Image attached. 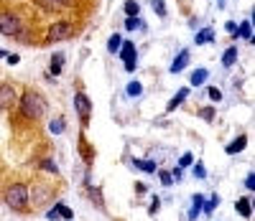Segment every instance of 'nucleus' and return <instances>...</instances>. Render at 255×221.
Here are the masks:
<instances>
[{
	"mask_svg": "<svg viewBox=\"0 0 255 221\" xmlns=\"http://www.w3.org/2000/svg\"><path fill=\"white\" fill-rule=\"evenodd\" d=\"M143 94V84L140 81H130L128 84V97H140Z\"/></svg>",
	"mask_w": 255,
	"mask_h": 221,
	"instance_id": "nucleus-25",
	"label": "nucleus"
},
{
	"mask_svg": "<svg viewBox=\"0 0 255 221\" xmlns=\"http://www.w3.org/2000/svg\"><path fill=\"white\" fill-rule=\"evenodd\" d=\"M253 26H250V20H243V26H238V36H243L245 41H250L253 38V31H250Z\"/></svg>",
	"mask_w": 255,
	"mask_h": 221,
	"instance_id": "nucleus-24",
	"label": "nucleus"
},
{
	"mask_svg": "<svg viewBox=\"0 0 255 221\" xmlns=\"http://www.w3.org/2000/svg\"><path fill=\"white\" fill-rule=\"evenodd\" d=\"M5 59H8V64H13V66H15V64L20 61V56H18V54H8Z\"/></svg>",
	"mask_w": 255,
	"mask_h": 221,
	"instance_id": "nucleus-41",
	"label": "nucleus"
},
{
	"mask_svg": "<svg viewBox=\"0 0 255 221\" xmlns=\"http://www.w3.org/2000/svg\"><path fill=\"white\" fill-rule=\"evenodd\" d=\"M123 10H125V15H128V18H138V13H140V5L135 3V0H125Z\"/></svg>",
	"mask_w": 255,
	"mask_h": 221,
	"instance_id": "nucleus-18",
	"label": "nucleus"
},
{
	"mask_svg": "<svg viewBox=\"0 0 255 221\" xmlns=\"http://www.w3.org/2000/svg\"><path fill=\"white\" fill-rule=\"evenodd\" d=\"M245 145H248V135H238L235 140L225 147V152H227V155H238V152L245 150Z\"/></svg>",
	"mask_w": 255,
	"mask_h": 221,
	"instance_id": "nucleus-12",
	"label": "nucleus"
},
{
	"mask_svg": "<svg viewBox=\"0 0 255 221\" xmlns=\"http://www.w3.org/2000/svg\"><path fill=\"white\" fill-rule=\"evenodd\" d=\"M46 219H49V221H59V219H67V221H72V219H74V211H72L69 206H64V204H54V206L49 209Z\"/></svg>",
	"mask_w": 255,
	"mask_h": 221,
	"instance_id": "nucleus-9",
	"label": "nucleus"
},
{
	"mask_svg": "<svg viewBox=\"0 0 255 221\" xmlns=\"http://www.w3.org/2000/svg\"><path fill=\"white\" fill-rule=\"evenodd\" d=\"M235 209H238V214H240L243 219H250V216H253V206H250V196H243V198H238V204H235Z\"/></svg>",
	"mask_w": 255,
	"mask_h": 221,
	"instance_id": "nucleus-14",
	"label": "nucleus"
},
{
	"mask_svg": "<svg viewBox=\"0 0 255 221\" xmlns=\"http://www.w3.org/2000/svg\"><path fill=\"white\" fill-rule=\"evenodd\" d=\"M194 175H197V178H207V170H204L202 163H194Z\"/></svg>",
	"mask_w": 255,
	"mask_h": 221,
	"instance_id": "nucleus-36",
	"label": "nucleus"
},
{
	"mask_svg": "<svg viewBox=\"0 0 255 221\" xmlns=\"http://www.w3.org/2000/svg\"><path fill=\"white\" fill-rule=\"evenodd\" d=\"M74 31H77V26L72 23V20H56V23H51L49 26V31H46V43H61V41H67V38H72L74 36Z\"/></svg>",
	"mask_w": 255,
	"mask_h": 221,
	"instance_id": "nucleus-3",
	"label": "nucleus"
},
{
	"mask_svg": "<svg viewBox=\"0 0 255 221\" xmlns=\"http://www.w3.org/2000/svg\"><path fill=\"white\" fill-rule=\"evenodd\" d=\"M151 8H153V13L158 18H166V3L163 0H151Z\"/></svg>",
	"mask_w": 255,
	"mask_h": 221,
	"instance_id": "nucleus-26",
	"label": "nucleus"
},
{
	"mask_svg": "<svg viewBox=\"0 0 255 221\" xmlns=\"http://www.w3.org/2000/svg\"><path fill=\"white\" fill-rule=\"evenodd\" d=\"M145 191H148L145 183H135V193H138V196H145Z\"/></svg>",
	"mask_w": 255,
	"mask_h": 221,
	"instance_id": "nucleus-40",
	"label": "nucleus"
},
{
	"mask_svg": "<svg viewBox=\"0 0 255 221\" xmlns=\"http://www.w3.org/2000/svg\"><path fill=\"white\" fill-rule=\"evenodd\" d=\"M186 97H189V86H181V89L171 97V102L166 104V112H174V109H176L179 104H184V102H186Z\"/></svg>",
	"mask_w": 255,
	"mask_h": 221,
	"instance_id": "nucleus-11",
	"label": "nucleus"
},
{
	"mask_svg": "<svg viewBox=\"0 0 255 221\" xmlns=\"http://www.w3.org/2000/svg\"><path fill=\"white\" fill-rule=\"evenodd\" d=\"M220 3H222V0H220Z\"/></svg>",
	"mask_w": 255,
	"mask_h": 221,
	"instance_id": "nucleus-43",
	"label": "nucleus"
},
{
	"mask_svg": "<svg viewBox=\"0 0 255 221\" xmlns=\"http://www.w3.org/2000/svg\"><path fill=\"white\" fill-rule=\"evenodd\" d=\"M90 198H92V201H95V204H100V206H105V204H102V196H100V188H92V186H90Z\"/></svg>",
	"mask_w": 255,
	"mask_h": 221,
	"instance_id": "nucleus-35",
	"label": "nucleus"
},
{
	"mask_svg": "<svg viewBox=\"0 0 255 221\" xmlns=\"http://www.w3.org/2000/svg\"><path fill=\"white\" fill-rule=\"evenodd\" d=\"M215 209H217V196H212L209 201L202 206V211H204V214H215Z\"/></svg>",
	"mask_w": 255,
	"mask_h": 221,
	"instance_id": "nucleus-29",
	"label": "nucleus"
},
{
	"mask_svg": "<svg viewBox=\"0 0 255 221\" xmlns=\"http://www.w3.org/2000/svg\"><path fill=\"white\" fill-rule=\"evenodd\" d=\"M120 59L125 61V72H135V59H138V51H135V43L133 41H123L120 46Z\"/></svg>",
	"mask_w": 255,
	"mask_h": 221,
	"instance_id": "nucleus-8",
	"label": "nucleus"
},
{
	"mask_svg": "<svg viewBox=\"0 0 255 221\" xmlns=\"http://www.w3.org/2000/svg\"><path fill=\"white\" fill-rule=\"evenodd\" d=\"M64 127H67V120H64V117H56V120H51V125H49V132H51V135H61V132H64Z\"/></svg>",
	"mask_w": 255,
	"mask_h": 221,
	"instance_id": "nucleus-20",
	"label": "nucleus"
},
{
	"mask_svg": "<svg viewBox=\"0 0 255 221\" xmlns=\"http://www.w3.org/2000/svg\"><path fill=\"white\" fill-rule=\"evenodd\" d=\"M46 99L41 92L36 89H23L18 97V117L20 120H28V122H36L46 115Z\"/></svg>",
	"mask_w": 255,
	"mask_h": 221,
	"instance_id": "nucleus-1",
	"label": "nucleus"
},
{
	"mask_svg": "<svg viewBox=\"0 0 255 221\" xmlns=\"http://www.w3.org/2000/svg\"><path fill=\"white\" fill-rule=\"evenodd\" d=\"M74 3H77V0H51V5H54L56 10H59V8H72Z\"/></svg>",
	"mask_w": 255,
	"mask_h": 221,
	"instance_id": "nucleus-31",
	"label": "nucleus"
},
{
	"mask_svg": "<svg viewBox=\"0 0 255 221\" xmlns=\"http://www.w3.org/2000/svg\"><path fill=\"white\" fill-rule=\"evenodd\" d=\"M20 28H23V20H20L18 13H13V10H3V13H0V33H3V36L13 38Z\"/></svg>",
	"mask_w": 255,
	"mask_h": 221,
	"instance_id": "nucleus-4",
	"label": "nucleus"
},
{
	"mask_svg": "<svg viewBox=\"0 0 255 221\" xmlns=\"http://www.w3.org/2000/svg\"><path fill=\"white\" fill-rule=\"evenodd\" d=\"M186 165H191V155H189V152L181 155V160H179V168H186Z\"/></svg>",
	"mask_w": 255,
	"mask_h": 221,
	"instance_id": "nucleus-39",
	"label": "nucleus"
},
{
	"mask_svg": "<svg viewBox=\"0 0 255 221\" xmlns=\"http://www.w3.org/2000/svg\"><path fill=\"white\" fill-rule=\"evenodd\" d=\"M79 152H82V160L87 163V168L92 165V160H95V147L84 140V138H79Z\"/></svg>",
	"mask_w": 255,
	"mask_h": 221,
	"instance_id": "nucleus-13",
	"label": "nucleus"
},
{
	"mask_svg": "<svg viewBox=\"0 0 255 221\" xmlns=\"http://www.w3.org/2000/svg\"><path fill=\"white\" fill-rule=\"evenodd\" d=\"M3 201L10 211L15 214H26L31 201H28V186L26 183H10L5 191H3Z\"/></svg>",
	"mask_w": 255,
	"mask_h": 221,
	"instance_id": "nucleus-2",
	"label": "nucleus"
},
{
	"mask_svg": "<svg viewBox=\"0 0 255 221\" xmlns=\"http://www.w3.org/2000/svg\"><path fill=\"white\" fill-rule=\"evenodd\" d=\"M189 61H191V54H189L186 49H181V51H179V56L174 59V64H171V69H168V72H171V74H179V72H184L186 66H189Z\"/></svg>",
	"mask_w": 255,
	"mask_h": 221,
	"instance_id": "nucleus-10",
	"label": "nucleus"
},
{
	"mask_svg": "<svg viewBox=\"0 0 255 221\" xmlns=\"http://www.w3.org/2000/svg\"><path fill=\"white\" fill-rule=\"evenodd\" d=\"M18 102V89L13 84H0V109L3 112H8V109H13Z\"/></svg>",
	"mask_w": 255,
	"mask_h": 221,
	"instance_id": "nucleus-7",
	"label": "nucleus"
},
{
	"mask_svg": "<svg viewBox=\"0 0 255 221\" xmlns=\"http://www.w3.org/2000/svg\"><path fill=\"white\" fill-rule=\"evenodd\" d=\"M51 196H54V188L49 183H36L33 188H28V201L33 206H44L46 201H51Z\"/></svg>",
	"mask_w": 255,
	"mask_h": 221,
	"instance_id": "nucleus-6",
	"label": "nucleus"
},
{
	"mask_svg": "<svg viewBox=\"0 0 255 221\" xmlns=\"http://www.w3.org/2000/svg\"><path fill=\"white\" fill-rule=\"evenodd\" d=\"M207 92H209V99H212V102H220V99H222V92L217 89V86H209Z\"/></svg>",
	"mask_w": 255,
	"mask_h": 221,
	"instance_id": "nucleus-33",
	"label": "nucleus"
},
{
	"mask_svg": "<svg viewBox=\"0 0 255 221\" xmlns=\"http://www.w3.org/2000/svg\"><path fill=\"white\" fill-rule=\"evenodd\" d=\"M207 76H209V72H207V69H197L194 74H191L189 84H191V86H199V84H204V81H207Z\"/></svg>",
	"mask_w": 255,
	"mask_h": 221,
	"instance_id": "nucleus-19",
	"label": "nucleus"
},
{
	"mask_svg": "<svg viewBox=\"0 0 255 221\" xmlns=\"http://www.w3.org/2000/svg\"><path fill=\"white\" fill-rule=\"evenodd\" d=\"M120 46H123L120 33H113V36L108 38V51H110V54H118V51H120Z\"/></svg>",
	"mask_w": 255,
	"mask_h": 221,
	"instance_id": "nucleus-21",
	"label": "nucleus"
},
{
	"mask_svg": "<svg viewBox=\"0 0 255 221\" xmlns=\"http://www.w3.org/2000/svg\"><path fill=\"white\" fill-rule=\"evenodd\" d=\"M235 61H238V46H230V49L222 54V66H225V69H230Z\"/></svg>",
	"mask_w": 255,
	"mask_h": 221,
	"instance_id": "nucleus-17",
	"label": "nucleus"
},
{
	"mask_svg": "<svg viewBox=\"0 0 255 221\" xmlns=\"http://www.w3.org/2000/svg\"><path fill=\"white\" fill-rule=\"evenodd\" d=\"M245 188H248V191H253V188H255V175H253V173L245 178Z\"/></svg>",
	"mask_w": 255,
	"mask_h": 221,
	"instance_id": "nucleus-38",
	"label": "nucleus"
},
{
	"mask_svg": "<svg viewBox=\"0 0 255 221\" xmlns=\"http://www.w3.org/2000/svg\"><path fill=\"white\" fill-rule=\"evenodd\" d=\"M158 175H161V183L163 186H171L174 183V178H171V173H168V170H158Z\"/></svg>",
	"mask_w": 255,
	"mask_h": 221,
	"instance_id": "nucleus-34",
	"label": "nucleus"
},
{
	"mask_svg": "<svg viewBox=\"0 0 255 221\" xmlns=\"http://www.w3.org/2000/svg\"><path fill=\"white\" fill-rule=\"evenodd\" d=\"M125 28H128V31H135V28H145V23H143L140 18H128V20H125Z\"/></svg>",
	"mask_w": 255,
	"mask_h": 221,
	"instance_id": "nucleus-28",
	"label": "nucleus"
},
{
	"mask_svg": "<svg viewBox=\"0 0 255 221\" xmlns=\"http://www.w3.org/2000/svg\"><path fill=\"white\" fill-rule=\"evenodd\" d=\"M194 41H197V43H212V41H215V31H212V28H204L202 33H197Z\"/></svg>",
	"mask_w": 255,
	"mask_h": 221,
	"instance_id": "nucleus-22",
	"label": "nucleus"
},
{
	"mask_svg": "<svg viewBox=\"0 0 255 221\" xmlns=\"http://www.w3.org/2000/svg\"><path fill=\"white\" fill-rule=\"evenodd\" d=\"M199 117L204 122H212L215 120V107H199Z\"/></svg>",
	"mask_w": 255,
	"mask_h": 221,
	"instance_id": "nucleus-27",
	"label": "nucleus"
},
{
	"mask_svg": "<svg viewBox=\"0 0 255 221\" xmlns=\"http://www.w3.org/2000/svg\"><path fill=\"white\" fill-rule=\"evenodd\" d=\"M202 206H204V198H202V196H194V198H191V211H189V221H197V216L202 214Z\"/></svg>",
	"mask_w": 255,
	"mask_h": 221,
	"instance_id": "nucleus-16",
	"label": "nucleus"
},
{
	"mask_svg": "<svg viewBox=\"0 0 255 221\" xmlns=\"http://www.w3.org/2000/svg\"><path fill=\"white\" fill-rule=\"evenodd\" d=\"M74 109L82 120V127L90 125V115H92V99L84 94V92H74Z\"/></svg>",
	"mask_w": 255,
	"mask_h": 221,
	"instance_id": "nucleus-5",
	"label": "nucleus"
},
{
	"mask_svg": "<svg viewBox=\"0 0 255 221\" xmlns=\"http://www.w3.org/2000/svg\"><path fill=\"white\" fill-rule=\"evenodd\" d=\"M61 69H64V54L59 51V54H54V56H51V66H49V72H51V76H59V74H61Z\"/></svg>",
	"mask_w": 255,
	"mask_h": 221,
	"instance_id": "nucleus-15",
	"label": "nucleus"
},
{
	"mask_svg": "<svg viewBox=\"0 0 255 221\" xmlns=\"http://www.w3.org/2000/svg\"><path fill=\"white\" fill-rule=\"evenodd\" d=\"M133 165L140 168V170H145V173H156V163L153 160H133Z\"/></svg>",
	"mask_w": 255,
	"mask_h": 221,
	"instance_id": "nucleus-23",
	"label": "nucleus"
},
{
	"mask_svg": "<svg viewBox=\"0 0 255 221\" xmlns=\"http://www.w3.org/2000/svg\"><path fill=\"white\" fill-rule=\"evenodd\" d=\"M38 165H41V168H44V170H49V173H54V175L59 173V168H56V163H54V160H49V158H46V160H41Z\"/></svg>",
	"mask_w": 255,
	"mask_h": 221,
	"instance_id": "nucleus-30",
	"label": "nucleus"
},
{
	"mask_svg": "<svg viewBox=\"0 0 255 221\" xmlns=\"http://www.w3.org/2000/svg\"><path fill=\"white\" fill-rule=\"evenodd\" d=\"M8 56V51H3V49H0V59H5Z\"/></svg>",
	"mask_w": 255,
	"mask_h": 221,
	"instance_id": "nucleus-42",
	"label": "nucleus"
},
{
	"mask_svg": "<svg viewBox=\"0 0 255 221\" xmlns=\"http://www.w3.org/2000/svg\"><path fill=\"white\" fill-rule=\"evenodd\" d=\"M161 209V201H158V198H153V201H151V206H148V214H156Z\"/></svg>",
	"mask_w": 255,
	"mask_h": 221,
	"instance_id": "nucleus-37",
	"label": "nucleus"
},
{
	"mask_svg": "<svg viewBox=\"0 0 255 221\" xmlns=\"http://www.w3.org/2000/svg\"><path fill=\"white\" fill-rule=\"evenodd\" d=\"M225 28H227V33H230L232 38H238V23H235V20H227Z\"/></svg>",
	"mask_w": 255,
	"mask_h": 221,
	"instance_id": "nucleus-32",
	"label": "nucleus"
}]
</instances>
